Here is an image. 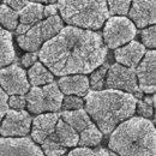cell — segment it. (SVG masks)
<instances>
[{
  "mask_svg": "<svg viewBox=\"0 0 156 156\" xmlns=\"http://www.w3.org/2000/svg\"><path fill=\"white\" fill-rule=\"evenodd\" d=\"M37 58L39 55L36 54V52H29L22 57V65L24 67H30L35 62H37Z\"/></svg>",
  "mask_w": 156,
  "mask_h": 156,
  "instance_id": "d6a6232c",
  "label": "cell"
},
{
  "mask_svg": "<svg viewBox=\"0 0 156 156\" xmlns=\"http://www.w3.org/2000/svg\"><path fill=\"white\" fill-rule=\"evenodd\" d=\"M58 11L71 27L96 30L108 20L107 0H58Z\"/></svg>",
  "mask_w": 156,
  "mask_h": 156,
  "instance_id": "277c9868",
  "label": "cell"
},
{
  "mask_svg": "<svg viewBox=\"0 0 156 156\" xmlns=\"http://www.w3.org/2000/svg\"><path fill=\"white\" fill-rule=\"evenodd\" d=\"M7 95L5 94V91L0 88V122L2 120V118L5 117L6 112L9 111V105H7Z\"/></svg>",
  "mask_w": 156,
  "mask_h": 156,
  "instance_id": "836d02e7",
  "label": "cell"
},
{
  "mask_svg": "<svg viewBox=\"0 0 156 156\" xmlns=\"http://www.w3.org/2000/svg\"><path fill=\"white\" fill-rule=\"evenodd\" d=\"M0 24L7 30H13L18 25V12L13 11L5 4L0 5Z\"/></svg>",
  "mask_w": 156,
  "mask_h": 156,
  "instance_id": "cb8c5ba5",
  "label": "cell"
},
{
  "mask_svg": "<svg viewBox=\"0 0 156 156\" xmlns=\"http://www.w3.org/2000/svg\"><path fill=\"white\" fill-rule=\"evenodd\" d=\"M17 42L20 44V47L24 51L28 52H37L42 43H43V39H42V34H41V27H40V22L36 23L35 25H33L25 34L20 35Z\"/></svg>",
  "mask_w": 156,
  "mask_h": 156,
  "instance_id": "e0dca14e",
  "label": "cell"
},
{
  "mask_svg": "<svg viewBox=\"0 0 156 156\" xmlns=\"http://www.w3.org/2000/svg\"><path fill=\"white\" fill-rule=\"evenodd\" d=\"M0 156H44L39 147L27 137L0 138Z\"/></svg>",
  "mask_w": 156,
  "mask_h": 156,
  "instance_id": "8fae6325",
  "label": "cell"
},
{
  "mask_svg": "<svg viewBox=\"0 0 156 156\" xmlns=\"http://www.w3.org/2000/svg\"><path fill=\"white\" fill-rule=\"evenodd\" d=\"M67 156H111V154L105 149L98 150H91L89 148H77L75 150H71Z\"/></svg>",
  "mask_w": 156,
  "mask_h": 156,
  "instance_id": "f1b7e54d",
  "label": "cell"
},
{
  "mask_svg": "<svg viewBox=\"0 0 156 156\" xmlns=\"http://www.w3.org/2000/svg\"><path fill=\"white\" fill-rule=\"evenodd\" d=\"M47 1H48V2H51V4H55L58 0H47Z\"/></svg>",
  "mask_w": 156,
  "mask_h": 156,
  "instance_id": "f35d334b",
  "label": "cell"
},
{
  "mask_svg": "<svg viewBox=\"0 0 156 156\" xmlns=\"http://www.w3.org/2000/svg\"><path fill=\"white\" fill-rule=\"evenodd\" d=\"M43 18V6L39 2H28L18 13V20L20 24L29 27L35 25Z\"/></svg>",
  "mask_w": 156,
  "mask_h": 156,
  "instance_id": "ffe728a7",
  "label": "cell"
},
{
  "mask_svg": "<svg viewBox=\"0 0 156 156\" xmlns=\"http://www.w3.org/2000/svg\"><path fill=\"white\" fill-rule=\"evenodd\" d=\"M156 53L155 51L145 52L143 59L136 69L138 89L145 94H154L156 88Z\"/></svg>",
  "mask_w": 156,
  "mask_h": 156,
  "instance_id": "30bf717a",
  "label": "cell"
},
{
  "mask_svg": "<svg viewBox=\"0 0 156 156\" xmlns=\"http://www.w3.org/2000/svg\"><path fill=\"white\" fill-rule=\"evenodd\" d=\"M31 27H29V25H25V24H18L17 25V28H16V31H17V34L18 35H23V34H25L29 29H30Z\"/></svg>",
  "mask_w": 156,
  "mask_h": 156,
  "instance_id": "8d00e7d4",
  "label": "cell"
},
{
  "mask_svg": "<svg viewBox=\"0 0 156 156\" xmlns=\"http://www.w3.org/2000/svg\"><path fill=\"white\" fill-rule=\"evenodd\" d=\"M136 108L138 109V113L143 118H151L154 114V107L149 106L148 103H145L144 101H137Z\"/></svg>",
  "mask_w": 156,
  "mask_h": 156,
  "instance_id": "1f68e13d",
  "label": "cell"
},
{
  "mask_svg": "<svg viewBox=\"0 0 156 156\" xmlns=\"http://www.w3.org/2000/svg\"><path fill=\"white\" fill-rule=\"evenodd\" d=\"M136 27L126 17H111L103 28V43L108 48L117 49L131 42L136 36Z\"/></svg>",
  "mask_w": 156,
  "mask_h": 156,
  "instance_id": "8992f818",
  "label": "cell"
},
{
  "mask_svg": "<svg viewBox=\"0 0 156 156\" xmlns=\"http://www.w3.org/2000/svg\"><path fill=\"white\" fill-rule=\"evenodd\" d=\"M107 7L108 13L112 15H119V16H125L129 13L130 6H131V0H107Z\"/></svg>",
  "mask_w": 156,
  "mask_h": 156,
  "instance_id": "4316f807",
  "label": "cell"
},
{
  "mask_svg": "<svg viewBox=\"0 0 156 156\" xmlns=\"http://www.w3.org/2000/svg\"><path fill=\"white\" fill-rule=\"evenodd\" d=\"M40 27H41L42 39L44 42H47L51 39H53L55 35H58L59 31L64 28V24H62V20L58 15H55L40 22Z\"/></svg>",
  "mask_w": 156,
  "mask_h": 156,
  "instance_id": "7402d4cb",
  "label": "cell"
},
{
  "mask_svg": "<svg viewBox=\"0 0 156 156\" xmlns=\"http://www.w3.org/2000/svg\"><path fill=\"white\" fill-rule=\"evenodd\" d=\"M108 64H102L100 67H98L91 77H90V82H89V85L93 87L94 90H102L103 85H105V82H106V75H107V71H108Z\"/></svg>",
  "mask_w": 156,
  "mask_h": 156,
  "instance_id": "d4e9b609",
  "label": "cell"
},
{
  "mask_svg": "<svg viewBox=\"0 0 156 156\" xmlns=\"http://www.w3.org/2000/svg\"><path fill=\"white\" fill-rule=\"evenodd\" d=\"M136 98L119 90H94L85 95V112L105 133H112L119 124L127 120L136 112Z\"/></svg>",
  "mask_w": 156,
  "mask_h": 156,
  "instance_id": "7a4b0ae2",
  "label": "cell"
},
{
  "mask_svg": "<svg viewBox=\"0 0 156 156\" xmlns=\"http://www.w3.org/2000/svg\"><path fill=\"white\" fill-rule=\"evenodd\" d=\"M107 57L102 36L87 29L65 27L41 46L39 58L55 76L85 75L100 67Z\"/></svg>",
  "mask_w": 156,
  "mask_h": 156,
  "instance_id": "6da1fadb",
  "label": "cell"
},
{
  "mask_svg": "<svg viewBox=\"0 0 156 156\" xmlns=\"http://www.w3.org/2000/svg\"><path fill=\"white\" fill-rule=\"evenodd\" d=\"M83 100L78 96H73V95H67L66 98L62 100V107L66 111H77V109H82L83 108Z\"/></svg>",
  "mask_w": 156,
  "mask_h": 156,
  "instance_id": "f546056e",
  "label": "cell"
},
{
  "mask_svg": "<svg viewBox=\"0 0 156 156\" xmlns=\"http://www.w3.org/2000/svg\"><path fill=\"white\" fill-rule=\"evenodd\" d=\"M154 124L145 118H130L113 130L108 147L119 156H155Z\"/></svg>",
  "mask_w": 156,
  "mask_h": 156,
  "instance_id": "3957f363",
  "label": "cell"
},
{
  "mask_svg": "<svg viewBox=\"0 0 156 156\" xmlns=\"http://www.w3.org/2000/svg\"><path fill=\"white\" fill-rule=\"evenodd\" d=\"M42 153H44L47 156H61L65 154L66 148L60 145L58 142L52 136L47 137L42 143Z\"/></svg>",
  "mask_w": 156,
  "mask_h": 156,
  "instance_id": "484cf974",
  "label": "cell"
},
{
  "mask_svg": "<svg viewBox=\"0 0 156 156\" xmlns=\"http://www.w3.org/2000/svg\"><path fill=\"white\" fill-rule=\"evenodd\" d=\"M58 87L60 91L65 95L84 96L89 90V79L85 75H72L64 76L59 79Z\"/></svg>",
  "mask_w": 156,
  "mask_h": 156,
  "instance_id": "9a60e30c",
  "label": "cell"
},
{
  "mask_svg": "<svg viewBox=\"0 0 156 156\" xmlns=\"http://www.w3.org/2000/svg\"><path fill=\"white\" fill-rule=\"evenodd\" d=\"M59 120V115L55 113H47V114H40L33 121V130L31 137L35 140V143L42 144L43 140L49 137L55 130L57 122Z\"/></svg>",
  "mask_w": 156,
  "mask_h": 156,
  "instance_id": "5bb4252c",
  "label": "cell"
},
{
  "mask_svg": "<svg viewBox=\"0 0 156 156\" xmlns=\"http://www.w3.org/2000/svg\"><path fill=\"white\" fill-rule=\"evenodd\" d=\"M7 105L15 111H23L27 106V101L24 95H12L7 100Z\"/></svg>",
  "mask_w": 156,
  "mask_h": 156,
  "instance_id": "4dcf8cb0",
  "label": "cell"
},
{
  "mask_svg": "<svg viewBox=\"0 0 156 156\" xmlns=\"http://www.w3.org/2000/svg\"><path fill=\"white\" fill-rule=\"evenodd\" d=\"M16 59V52L12 43V35L0 27V69L6 67Z\"/></svg>",
  "mask_w": 156,
  "mask_h": 156,
  "instance_id": "ac0fdd59",
  "label": "cell"
},
{
  "mask_svg": "<svg viewBox=\"0 0 156 156\" xmlns=\"http://www.w3.org/2000/svg\"><path fill=\"white\" fill-rule=\"evenodd\" d=\"M101 140H102V132L98 130L96 125L91 124L90 126H88L85 130L80 132L78 144H80L84 148L96 147L101 143Z\"/></svg>",
  "mask_w": 156,
  "mask_h": 156,
  "instance_id": "603a6c76",
  "label": "cell"
},
{
  "mask_svg": "<svg viewBox=\"0 0 156 156\" xmlns=\"http://www.w3.org/2000/svg\"><path fill=\"white\" fill-rule=\"evenodd\" d=\"M31 118L25 111L9 109L0 122V133L4 137H24L30 131Z\"/></svg>",
  "mask_w": 156,
  "mask_h": 156,
  "instance_id": "9c48e42d",
  "label": "cell"
},
{
  "mask_svg": "<svg viewBox=\"0 0 156 156\" xmlns=\"http://www.w3.org/2000/svg\"><path fill=\"white\" fill-rule=\"evenodd\" d=\"M58 12V6L55 4H51L46 7H43V17H52V16H55Z\"/></svg>",
  "mask_w": 156,
  "mask_h": 156,
  "instance_id": "d590c367",
  "label": "cell"
},
{
  "mask_svg": "<svg viewBox=\"0 0 156 156\" xmlns=\"http://www.w3.org/2000/svg\"><path fill=\"white\" fill-rule=\"evenodd\" d=\"M144 54H145V47L137 41H131L127 44L117 48L114 57L118 64L133 69L143 59Z\"/></svg>",
  "mask_w": 156,
  "mask_h": 156,
  "instance_id": "4fadbf2b",
  "label": "cell"
},
{
  "mask_svg": "<svg viewBox=\"0 0 156 156\" xmlns=\"http://www.w3.org/2000/svg\"><path fill=\"white\" fill-rule=\"evenodd\" d=\"M60 145L64 148H72L76 147L79 140V135L76 130H73L70 125H67L65 121L59 119L55 126L54 132L51 135Z\"/></svg>",
  "mask_w": 156,
  "mask_h": 156,
  "instance_id": "2e32d148",
  "label": "cell"
},
{
  "mask_svg": "<svg viewBox=\"0 0 156 156\" xmlns=\"http://www.w3.org/2000/svg\"><path fill=\"white\" fill-rule=\"evenodd\" d=\"M0 88L6 95H25L30 88L25 71L17 64L0 69Z\"/></svg>",
  "mask_w": 156,
  "mask_h": 156,
  "instance_id": "ba28073f",
  "label": "cell"
},
{
  "mask_svg": "<svg viewBox=\"0 0 156 156\" xmlns=\"http://www.w3.org/2000/svg\"><path fill=\"white\" fill-rule=\"evenodd\" d=\"M64 94L60 91L57 83H49L41 87H34L27 93L25 101L28 109L40 114L42 112H57L61 108Z\"/></svg>",
  "mask_w": 156,
  "mask_h": 156,
  "instance_id": "5b68a950",
  "label": "cell"
},
{
  "mask_svg": "<svg viewBox=\"0 0 156 156\" xmlns=\"http://www.w3.org/2000/svg\"><path fill=\"white\" fill-rule=\"evenodd\" d=\"M142 41L143 46L148 48H155L156 47V28L155 25H151L142 31Z\"/></svg>",
  "mask_w": 156,
  "mask_h": 156,
  "instance_id": "83f0119b",
  "label": "cell"
},
{
  "mask_svg": "<svg viewBox=\"0 0 156 156\" xmlns=\"http://www.w3.org/2000/svg\"><path fill=\"white\" fill-rule=\"evenodd\" d=\"M29 80L34 87H40V85H46L49 83H53V73L42 64V62H35L29 72Z\"/></svg>",
  "mask_w": 156,
  "mask_h": 156,
  "instance_id": "44dd1931",
  "label": "cell"
},
{
  "mask_svg": "<svg viewBox=\"0 0 156 156\" xmlns=\"http://www.w3.org/2000/svg\"><path fill=\"white\" fill-rule=\"evenodd\" d=\"M129 15L132 23H135V27L138 28L155 24V0H132Z\"/></svg>",
  "mask_w": 156,
  "mask_h": 156,
  "instance_id": "7c38bea8",
  "label": "cell"
},
{
  "mask_svg": "<svg viewBox=\"0 0 156 156\" xmlns=\"http://www.w3.org/2000/svg\"><path fill=\"white\" fill-rule=\"evenodd\" d=\"M61 120L65 121L67 125H70L73 130L82 132L83 130H85L88 126H90L93 122L90 120V117L88 115V113L82 108L77 111H65L61 113Z\"/></svg>",
  "mask_w": 156,
  "mask_h": 156,
  "instance_id": "d6986e66",
  "label": "cell"
},
{
  "mask_svg": "<svg viewBox=\"0 0 156 156\" xmlns=\"http://www.w3.org/2000/svg\"><path fill=\"white\" fill-rule=\"evenodd\" d=\"M33 2H39V4H41V2H46L47 0H31Z\"/></svg>",
  "mask_w": 156,
  "mask_h": 156,
  "instance_id": "74e56055",
  "label": "cell"
},
{
  "mask_svg": "<svg viewBox=\"0 0 156 156\" xmlns=\"http://www.w3.org/2000/svg\"><path fill=\"white\" fill-rule=\"evenodd\" d=\"M28 2H29L28 0H4V4L16 12L20 11Z\"/></svg>",
  "mask_w": 156,
  "mask_h": 156,
  "instance_id": "e575fe53",
  "label": "cell"
},
{
  "mask_svg": "<svg viewBox=\"0 0 156 156\" xmlns=\"http://www.w3.org/2000/svg\"><path fill=\"white\" fill-rule=\"evenodd\" d=\"M106 87L112 90H124L129 94L135 93L139 95L136 72L133 69L122 66L120 64H114L108 67L106 75Z\"/></svg>",
  "mask_w": 156,
  "mask_h": 156,
  "instance_id": "52a82bcc",
  "label": "cell"
}]
</instances>
